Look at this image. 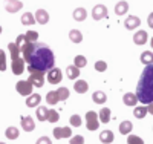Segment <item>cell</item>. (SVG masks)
I'll list each match as a JSON object with an SVG mask.
<instances>
[{"label":"cell","mask_w":153,"mask_h":144,"mask_svg":"<svg viewBox=\"0 0 153 144\" xmlns=\"http://www.w3.org/2000/svg\"><path fill=\"white\" fill-rule=\"evenodd\" d=\"M147 23H149V26L153 29V12H150V16H149V19H147Z\"/></svg>","instance_id":"cell-44"},{"label":"cell","mask_w":153,"mask_h":144,"mask_svg":"<svg viewBox=\"0 0 153 144\" xmlns=\"http://www.w3.org/2000/svg\"><path fill=\"white\" fill-rule=\"evenodd\" d=\"M147 112L153 115V103H150V104H147Z\"/></svg>","instance_id":"cell-45"},{"label":"cell","mask_w":153,"mask_h":144,"mask_svg":"<svg viewBox=\"0 0 153 144\" xmlns=\"http://www.w3.org/2000/svg\"><path fill=\"white\" fill-rule=\"evenodd\" d=\"M141 63L143 64H153V52H150V51H146V52H143L141 54Z\"/></svg>","instance_id":"cell-27"},{"label":"cell","mask_w":153,"mask_h":144,"mask_svg":"<svg viewBox=\"0 0 153 144\" xmlns=\"http://www.w3.org/2000/svg\"><path fill=\"white\" fill-rule=\"evenodd\" d=\"M124 25H126L127 29H135V28H138V26L141 25V20H139V17H136V16H130V17L126 19Z\"/></svg>","instance_id":"cell-12"},{"label":"cell","mask_w":153,"mask_h":144,"mask_svg":"<svg viewBox=\"0 0 153 144\" xmlns=\"http://www.w3.org/2000/svg\"><path fill=\"white\" fill-rule=\"evenodd\" d=\"M129 11V3L124 2V0H121V2H118L117 5H115V12H117L118 16H123L126 14V12Z\"/></svg>","instance_id":"cell-18"},{"label":"cell","mask_w":153,"mask_h":144,"mask_svg":"<svg viewBox=\"0 0 153 144\" xmlns=\"http://www.w3.org/2000/svg\"><path fill=\"white\" fill-rule=\"evenodd\" d=\"M48 112H49V109L46 106H40L37 109V120L38 121H46L48 120Z\"/></svg>","instance_id":"cell-23"},{"label":"cell","mask_w":153,"mask_h":144,"mask_svg":"<svg viewBox=\"0 0 153 144\" xmlns=\"http://www.w3.org/2000/svg\"><path fill=\"white\" fill-rule=\"evenodd\" d=\"M40 101H42V97L38 95V94H31V95H28V98H26V106L28 107H34V106H38L40 104Z\"/></svg>","instance_id":"cell-14"},{"label":"cell","mask_w":153,"mask_h":144,"mask_svg":"<svg viewBox=\"0 0 153 144\" xmlns=\"http://www.w3.org/2000/svg\"><path fill=\"white\" fill-rule=\"evenodd\" d=\"M100 140H101V143H104V144H110L113 141V134L110 132V130H103L101 135H100Z\"/></svg>","instance_id":"cell-25"},{"label":"cell","mask_w":153,"mask_h":144,"mask_svg":"<svg viewBox=\"0 0 153 144\" xmlns=\"http://www.w3.org/2000/svg\"><path fill=\"white\" fill-rule=\"evenodd\" d=\"M69 123L74 126V127H80L81 126V116L80 115H72L69 118Z\"/></svg>","instance_id":"cell-36"},{"label":"cell","mask_w":153,"mask_h":144,"mask_svg":"<svg viewBox=\"0 0 153 144\" xmlns=\"http://www.w3.org/2000/svg\"><path fill=\"white\" fill-rule=\"evenodd\" d=\"M0 144H5V143H0Z\"/></svg>","instance_id":"cell-48"},{"label":"cell","mask_w":153,"mask_h":144,"mask_svg":"<svg viewBox=\"0 0 153 144\" xmlns=\"http://www.w3.org/2000/svg\"><path fill=\"white\" fill-rule=\"evenodd\" d=\"M66 74H68V77L71 78V80H75V78H78V75H80V69L76 66H68Z\"/></svg>","instance_id":"cell-30"},{"label":"cell","mask_w":153,"mask_h":144,"mask_svg":"<svg viewBox=\"0 0 153 144\" xmlns=\"http://www.w3.org/2000/svg\"><path fill=\"white\" fill-rule=\"evenodd\" d=\"M57 94H58L60 101H65V100H68V98H69V89H68V87H58Z\"/></svg>","instance_id":"cell-33"},{"label":"cell","mask_w":153,"mask_h":144,"mask_svg":"<svg viewBox=\"0 0 153 144\" xmlns=\"http://www.w3.org/2000/svg\"><path fill=\"white\" fill-rule=\"evenodd\" d=\"M152 48H153V37H152Z\"/></svg>","instance_id":"cell-46"},{"label":"cell","mask_w":153,"mask_h":144,"mask_svg":"<svg viewBox=\"0 0 153 144\" xmlns=\"http://www.w3.org/2000/svg\"><path fill=\"white\" fill-rule=\"evenodd\" d=\"M132 123L130 121H123V123H120V134H123V135H127V134H130L132 132Z\"/></svg>","instance_id":"cell-28"},{"label":"cell","mask_w":153,"mask_h":144,"mask_svg":"<svg viewBox=\"0 0 153 144\" xmlns=\"http://www.w3.org/2000/svg\"><path fill=\"white\" fill-rule=\"evenodd\" d=\"M22 129L25 130V132H32V130L35 129V123L32 120V116H22Z\"/></svg>","instance_id":"cell-10"},{"label":"cell","mask_w":153,"mask_h":144,"mask_svg":"<svg viewBox=\"0 0 153 144\" xmlns=\"http://www.w3.org/2000/svg\"><path fill=\"white\" fill-rule=\"evenodd\" d=\"M22 6H23V3L20 2V0H6V5H5V8H6V11L9 12V14L17 12L19 9H22Z\"/></svg>","instance_id":"cell-11"},{"label":"cell","mask_w":153,"mask_h":144,"mask_svg":"<svg viewBox=\"0 0 153 144\" xmlns=\"http://www.w3.org/2000/svg\"><path fill=\"white\" fill-rule=\"evenodd\" d=\"M136 98L143 104L153 103V64H147L144 68L139 81L136 86Z\"/></svg>","instance_id":"cell-2"},{"label":"cell","mask_w":153,"mask_h":144,"mask_svg":"<svg viewBox=\"0 0 153 144\" xmlns=\"http://www.w3.org/2000/svg\"><path fill=\"white\" fill-rule=\"evenodd\" d=\"M133 42L135 45H146L147 42V32L146 31H138L133 37Z\"/></svg>","instance_id":"cell-16"},{"label":"cell","mask_w":153,"mask_h":144,"mask_svg":"<svg viewBox=\"0 0 153 144\" xmlns=\"http://www.w3.org/2000/svg\"><path fill=\"white\" fill-rule=\"evenodd\" d=\"M29 83L32 84V86H35V87H42L43 84H45V75H43V72H38V71H34V69H31L29 71Z\"/></svg>","instance_id":"cell-3"},{"label":"cell","mask_w":153,"mask_h":144,"mask_svg":"<svg viewBox=\"0 0 153 144\" xmlns=\"http://www.w3.org/2000/svg\"><path fill=\"white\" fill-rule=\"evenodd\" d=\"M61 80H63V75L58 68H52L51 71H48V81L51 84H58Z\"/></svg>","instance_id":"cell-6"},{"label":"cell","mask_w":153,"mask_h":144,"mask_svg":"<svg viewBox=\"0 0 153 144\" xmlns=\"http://www.w3.org/2000/svg\"><path fill=\"white\" fill-rule=\"evenodd\" d=\"M25 35H26V40L31 42V43H35V42H37V38H38V34H37L35 31H28Z\"/></svg>","instance_id":"cell-38"},{"label":"cell","mask_w":153,"mask_h":144,"mask_svg":"<svg viewBox=\"0 0 153 144\" xmlns=\"http://www.w3.org/2000/svg\"><path fill=\"white\" fill-rule=\"evenodd\" d=\"M11 69H12V72H14V75H20L25 71V60L22 57H19L17 60H12Z\"/></svg>","instance_id":"cell-8"},{"label":"cell","mask_w":153,"mask_h":144,"mask_svg":"<svg viewBox=\"0 0 153 144\" xmlns=\"http://www.w3.org/2000/svg\"><path fill=\"white\" fill-rule=\"evenodd\" d=\"M74 89H75V92H78V94H86L89 86H87V83L84 80H76L75 84H74Z\"/></svg>","instance_id":"cell-15"},{"label":"cell","mask_w":153,"mask_h":144,"mask_svg":"<svg viewBox=\"0 0 153 144\" xmlns=\"http://www.w3.org/2000/svg\"><path fill=\"white\" fill-rule=\"evenodd\" d=\"M35 144H52V141H51L48 137H42V138H38Z\"/></svg>","instance_id":"cell-43"},{"label":"cell","mask_w":153,"mask_h":144,"mask_svg":"<svg viewBox=\"0 0 153 144\" xmlns=\"http://www.w3.org/2000/svg\"><path fill=\"white\" fill-rule=\"evenodd\" d=\"M69 38H71V42H74V43H81L83 42V34L78 29H72L69 32Z\"/></svg>","instance_id":"cell-22"},{"label":"cell","mask_w":153,"mask_h":144,"mask_svg":"<svg viewBox=\"0 0 153 144\" xmlns=\"http://www.w3.org/2000/svg\"><path fill=\"white\" fill-rule=\"evenodd\" d=\"M71 135H72L71 127H55V129H54V137H55L57 140L71 138Z\"/></svg>","instance_id":"cell-9"},{"label":"cell","mask_w":153,"mask_h":144,"mask_svg":"<svg viewBox=\"0 0 153 144\" xmlns=\"http://www.w3.org/2000/svg\"><path fill=\"white\" fill-rule=\"evenodd\" d=\"M147 113H149V112H147V107H146V106H139V107H136V109L133 110V115L136 116V118H139V120L144 118Z\"/></svg>","instance_id":"cell-32"},{"label":"cell","mask_w":153,"mask_h":144,"mask_svg":"<svg viewBox=\"0 0 153 144\" xmlns=\"http://www.w3.org/2000/svg\"><path fill=\"white\" fill-rule=\"evenodd\" d=\"M95 69H97L98 72H104V71L107 69V63H106V61H97V63H95Z\"/></svg>","instance_id":"cell-40"},{"label":"cell","mask_w":153,"mask_h":144,"mask_svg":"<svg viewBox=\"0 0 153 144\" xmlns=\"http://www.w3.org/2000/svg\"><path fill=\"white\" fill-rule=\"evenodd\" d=\"M19 135H20V134H19V129H17V127H12V126L8 127L6 132H5V137L9 138V140H17Z\"/></svg>","instance_id":"cell-29"},{"label":"cell","mask_w":153,"mask_h":144,"mask_svg":"<svg viewBox=\"0 0 153 144\" xmlns=\"http://www.w3.org/2000/svg\"><path fill=\"white\" fill-rule=\"evenodd\" d=\"M16 89H17V92L20 94V95H25V97H28V95H31L32 94V84L26 80H22V81H19L17 83V86H16Z\"/></svg>","instance_id":"cell-5"},{"label":"cell","mask_w":153,"mask_h":144,"mask_svg":"<svg viewBox=\"0 0 153 144\" xmlns=\"http://www.w3.org/2000/svg\"><path fill=\"white\" fill-rule=\"evenodd\" d=\"M71 144H84V138L81 135H75L71 138Z\"/></svg>","instance_id":"cell-42"},{"label":"cell","mask_w":153,"mask_h":144,"mask_svg":"<svg viewBox=\"0 0 153 144\" xmlns=\"http://www.w3.org/2000/svg\"><path fill=\"white\" fill-rule=\"evenodd\" d=\"M127 144H144V141L136 135H129L127 137Z\"/></svg>","instance_id":"cell-37"},{"label":"cell","mask_w":153,"mask_h":144,"mask_svg":"<svg viewBox=\"0 0 153 144\" xmlns=\"http://www.w3.org/2000/svg\"><path fill=\"white\" fill-rule=\"evenodd\" d=\"M6 69V54L0 49V71Z\"/></svg>","instance_id":"cell-39"},{"label":"cell","mask_w":153,"mask_h":144,"mask_svg":"<svg viewBox=\"0 0 153 144\" xmlns=\"http://www.w3.org/2000/svg\"><path fill=\"white\" fill-rule=\"evenodd\" d=\"M86 17H87V12H86L84 8H76V9L74 11V19H75L76 22H83Z\"/></svg>","instance_id":"cell-24"},{"label":"cell","mask_w":153,"mask_h":144,"mask_svg":"<svg viewBox=\"0 0 153 144\" xmlns=\"http://www.w3.org/2000/svg\"><path fill=\"white\" fill-rule=\"evenodd\" d=\"M92 100H94L97 104H104L106 100H107V97H106L104 92H101V90H97V92L92 94Z\"/></svg>","instance_id":"cell-20"},{"label":"cell","mask_w":153,"mask_h":144,"mask_svg":"<svg viewBox=\"0 0 153 144\" xmlns=\"http://www.w3.org/2000/svg\"><path fill=\"white\" fill-rule=\"evenodd\" d=\"M60 101V98H58V94H57V90H51V92H48V95H46V103H49V104H57Z\"/></svg>","instance_id":"cell-26"},{"label":"cell","mask_w":153,"mask_h":144,"mask_svg":"<svg viewBox=\"0 0 153 144\" xmlns=\"http://www.w3.org/2000/svg\"><path fill=\"white\" fill-rule=\"evenodd\" d=\"M16 43H17V46H19V48L22 49V48H23L25 45L28 43V40H26V35H22V34H20V35L17 37V42H16Z\"/></svg>","instance_id":"cell-41"},{"label":"cell","mask_w":153,"mask_h":144,"mask_svg":"<svg viewBox=\"0 0 153 144\" xmlns=\"http://www.w3.org/2000/svg\"><path fill=\"white\" fill-rule=\"evenodd\" d=\"M8 49H9V54H11V60H17L20 57V48L17 46V43H9L8 45Z\"/></svg>","instance_id":"cell-17"},{"label":"cell","mask_w":153,"mask_h":144,"mask_svg":"<svg viewBox=\"0 0 153 144\" xmlns=\"http://www.w3.org/2000/svg\"><path fill=\"white\" fill-rule=\"evenodd\" d=\"M0 34H2V26H0Z\"/></svg>","instance_id":"cell-47"},{"label":"cell","mask_w":153,"mask_h":144,"mask_svg":"<svg viewBox=\"0 0 153 144\" xmlns=\"http://www.w3.org/2000/svg\"><path fill=\"white\" fill-rule=\"evenodd\" d=\"M92 17L94 20H101V19L107 17V8L104 5H95L92 9Z\"/></svg>","instance_id":"cell-7"},{"label":"cell","mask_w":153,"mask_h":144,"mask_svg":"<svg viewBox=\"0 0 153 144\" xmlns=\"http://www.w3.org/2000/svg\"><path fill=\"white\" fill-rule=\"evenodd\" d=\"M34 22H35V19H34V16L31 14V12H25V14L22 16V25H25V26L34 25Z\"/></svg>","instance_id":"cell-31"},{"label":"cell","mask_w":153,"mask_h":144,"mask_svg":"<svg viewBox=\"0 0 153 144\" xmlns=\"http://www.w3.org/2000/svg\"><path fill=\"white\" fill-rule=\"evenodd\" d=\"M23 52V60L29 63L28 71L34 69L38 72H48L54 68L55 64V57L54 52L46 43H31L28 42L22 49Z\"/></svg>","instance_id":"cell-1"},{"label":"cell","mask_w":153,"mask_h":144,"mask_svg":"<svg viewBox=\"0 0 153 144\" xmlns=\"http://www.w3.org/2000/svg\"><path fill=\"white\" fill-rule=\"evenodd\" d=\"M123 101H124L126 106H135V104L138 103V98H136V95H135V94L129 92V94H126V95H124Z\"/></svg>","instance_id":"cell-21"},{"label":"cell","mask_w":153,"mask_h":144,"mask_svg":"<svg viewBox=\"0 0 153 144\" xmlns=\"http://www.w3.org/2000/svg\"><path fill=\"white\" fill-rule=\"evenodd\" d=\"M58 120H60L58 112L54 110V109H49V112H48V121H49V123H57Z\"/></svg>","instance_id":"cell-34"},{"label":"cell","mask_w":153,"mask_h":144,"mask_svg":"<svg viewBox=\"0 0 153 144\" xmlns=\"http://www.w3.org/2000/svg\"><path fill=\"white\" fill-rule=\"evenodd\" d=\"M98 120L101 123H109L110 121V109L109 107H103L100 110V115H98Z\"/></svg>","instance_id":"cell-19"},{"label":"cell","mask_w":153,"mask_h":144,"mask_svg":"<svg viewBox=\"0 0 153 144\" xmlns=\"http://www.w3.org/2000/svg\"><path fill=\"white\" fill-rule=\"evenodd\" d=\"M74 61H75V63H74V66H76L78 69H80V68H84V66H86V63H87L86 57H83V55H76Z\"/></svg>","instance_id":"cell-35"},{"label":"cell","mask_w":153,"mask_h":144,"mask_svg":"<svg viewBox=\"0 0 153 144\" xmlns=\"http://www.w3.org/2000/svg\"><path fill=\"white\" fill-rule=\"evenodd\" d=\"M35 20L40 23V25H46L49 22V14H48L45 9H38L35 12Z\"/></svg>","instance_id":"cell-13"},{"label":"cell","mask_w":153,"mask_h":144,"mask_svg":"<svg viewBox=\"0 0 153 144\" xmlns=\"http://www.w3.org/2000/svg\"><path fill=\"white\" fill-rule=\"evenodd\" d=\"M86 127L87 130H97L100 127V121H98V115L95 112H86Z\"/></svg>","instance_id":"cell-4"}]
</instances>
